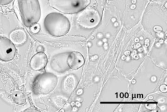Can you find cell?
Masks as SVG:
<instances>
[{
  "label": "cell",
  "mask_w": 167,
  "mask_h": 112,
  "mask_svg": "<svg viewBox=\"0 0 167 112\" xmlns=\"http://www.w3.org/2000/svg\"><path fill=\"white\" fill-rule=\"evenodd\" d=\"M135 80H134V81H133V83H135Z\"/></svg>",
  "instance_id": "obj_50"
},
{
  "label": "cell",
  "mask_w": 167,
  "mask_h": 112,
  "mask_svg": "<svg viewBox=\"0 0 167 112\" xmlns=\"http://www.w3.org/2000/svg\"><path fill=\"white\" fill-rule=\"evenodd\" d=\"M76 100H77L78 101V102H81V101H82L81 99H76Z\"/></svg>",
  "instance_id": "obj_46"
},
{
  "label": "cell",
  "mask_w": 167,
  "mask_h": 112,
  "mask_svg": "<svg viewBox=\"0 0 167 112\" xmlns=\"http://www.w3.org/2000/svg\"><path fill=\"white\" fill-rule=\"evenodd\" d=\"M31 31L35 34L38 33L40 31V26L37 23L34 24L32 26H31Z\"/></svg>",
  "instance_id": "obj_13"
},
{
  "label": "cell",
  "mask_w": 167,
  "mask_h": 112,
  "mask_svg": "<svg viewBox=\"0 0 167 112\" xmlns=\"http://www.w3.org/2000/svg\"><path fill=\"white\" fill-rule=\"evenodd\" d=\"M76 21L82 28L91 29L99 25L100 16L98 11L95 9H84L79 12Z\"/></svg>",
  "instance_id": "obj_5"
},
{
  "label": "cell",
  "mask_w": 167,
  "mask_h": 112,
  "mask_svg": "<svg viewBox=\"0 0 167 112\" xmlns=\"http://www.w3.org/2000/svg\"><path fill=\"white\" fill-rule=\"evenodd\" d=\"M58 83L57 76L50 72L41 73L34 79L31 85L32 92L35 95H44L53 91Z\"/></svg>",
  "instance_id": "obj_3"
},
{
  "label": "cell",
  "mask_w": 167,
  "mask_h": 112,
  "mask_svg": "<svg viewBox=\"0 0 167 112\" xmlns=\"http://www.w3.org/2000/svg\"><path fill=\"white\" fill-rule=\"evenodd\" d=\"M10 40L15 44H23L27 40V36L25 31L22 30H16L13 31L10 35Z\"/></svg>",
  "instance_id": "obj_11"
},
{
  "label": "cell",
  "mask_w": 167,
  "mask_h": 112,
  "mask_svg": "<svg viewBox=\"0 0 167 112\" xmlns=\"http://www.w3.org/2000/svg\"><path fill=\"white\" fill-rule=\"evenodd\" d=\"M114 26L115 27H117L118 26H119V23H117V22H114Z\"/></svg>",
  "instance_id": "obj_35"
},
{
  "label": "cell",
  "mask_w": 167,
  "mask_h": 112,
  "mask_svg": "<svg viewBox=\"0 0 167 112\" xmlns=\"http://www.w3.org/2000/svg\"><path fill=\"white\" fill-rule=\"evenodd\" d=\"M48 63L47 55L44 52H37L31 58L30 60V67L33 70L39 71L45 68Z\"/></svg>",
  "instance_id": "obj_9"
},
{
  "label": "cell",
  "mask_w": 167,
  "mask_h": 112,
  "mask_svg": "<svg viewBox=\"0 0 167 112\" xmlns=\"http://www.w3.org/2000/svg\"><path fill=\"white\" fill-rule=\"evenodd\" d=\"M44 48L43 46H39L37 49V52H44Z\"/></svg>",
  "instance_id": "obj_19"
},
{
  "label": "cell",
  "mask_w": 167,
  "mask_h": 112,
  "mask_svg": "<svg viewBox=\"0 0 167 112\" xmlns=\"http://www.w3.org/2000/svg\"><path fill=\"white\" fill-rule=\"evenodd\" d=\"M44 28L48 34L54 37H61L67 34L71 28L67 17L60 13H50L44 20Z\"/></svg>",
  "instance_id": "obj_1"
},
{
  "label": "cell",
  "mask_w": 167,
  "mask_h": 112,
  "mask_svg": "<svg viewBox=\"0 0 167 112\" xmlns=\"http://www.w3.org/2000/svg\"><path fill=\"white\" fill-rule=\"evenodd\" d=\"M103 47H104V49L107 50L108 48H109V44H108L107 43H103Z\"/></svg>",
  "instance_id": "obj_21"
},
{
  "label": "cell",
  "mask_w": 167,
  "mask_h": 112,
  "mask_svg": "<svg viewBox=\"0 0 167 112\" xmlns=\"http://www.w3.org/2000/svg\"><path fill=\"white\" fill-rule=\"evenodd\" d=\"M131 57L133 58L134 59H137V60H138V59L139 58V57H138V55L137 54V51H134L133 52L131 53Z\"/></svg>",
  "instance_id": "obj_17"
},
{
  "label": "cell",
  "mask_w": 167,
  "mask_h": 112,
  "mask_svg": "<svg viewBox=\"0 0 167 112\" xmlns=\"http://www.w3.org/2000/svg\"><path fill=\"white\" fill-rule=\"evenodd\" d=\"M154 30L155 31V32L157 33H158V32H161V31H163V29H162V28L161 26H155L154 28Z\"/></svg>",
  "instance_id": "obj_18"
},
{
  "label": "cell",
  "mask_w": 167,
  "mask_h": 112,
  "mask_svg": "<svg viewBox=\"0 0 167 112\" xmlns=\"http://www.w3.org/2000/svg\"><path fill=\"white\" fill-rule=\"evenodd\" d=\"M18 3L24 25L30 28L39 22L41 15L39 0H18Z\"/></svg>",
  "instance_id": "obj_2"
},
{
  "label": "cell",
  "mask_w": 167,
  "mask_h": 112,
  "mask_svg": "<svg viewBox=\"0 0 167 112\" xmlns=\"http://www.w3.org/2000/svg\"><path fill=\"white\" fill-rule=\"evenodd\" d=\"M149 44V40L148 39H146L145 41V45L146 46V47H148V45Z\"/></svg>",
  "instance_id": "obj_25"
},
{
  "label": "cell",
  "mask_w": 167,
  "mask_h": 112,
  "mask_svg": "<svg viewBox=\"0 0 167 112\" xmlns=\"http://www.w3.org/2000/svg\"><path fill=\"white\" fill-rule=\"evenodd\" d=\"M149 99H150V100H151V99L152 100V99H153V96H149Z\"/></svg>",
  "instance_id": "obj_48"
},
{
  "label": "cell",
  "mask_w": 167,
  "mask_h": 112,
  "mask_svg": "<svg viewBox=\"0 0 167 112\" xmlns=\"http://www.w3.org/2000/svg\"><path fill=\"white\" fill-rule=\"evenodd\" d=\"M146 107L148 108V110H154L155 109V108H156V105L154 104H147L146 106Z\"/></svg>",
  "instance_id": "obj_16"
},
{
  "label": "cell",
  "mask_w": 167,
  "mask_h": 112,
  "mask_svg": "<svg viewBox=\"0 0 167 112\" xmlns=\"http://www.w3.org/2000/svg\"><path fill=\"white\" fill-rule=\"evenodd\" d=\"M112 22H114V23L115 22H116V19H115V18H112Z\"/></svg>",
  "instance_id": "obj_40"
},
{
  "label": "cell",
  "mask_w": 167,
  "mask_h": 112,
  "mask_svg": "<svg viewBox=\"0 0 167 112\" xmlns=\"http://www.w3.org/2000/svg\"><path fill=\"white\" fill-rule=\"evenodd\" d=\"M76 94H77V95H82V94H83V90L79 89L77 91V93H76Z\"/></svg>",
  "instance_id": "obj_22"
},
{
  "label": "cell",
  "mask_w": 167,
  "mask_h": 112,
  "mask_svg": "<svg viewBox=\"0 0 167 112\" xmlns=\"http://www.w3.org/2000/svg\"><path fill=\"white\" fill-rule=\"evenodd\" d=\"M125 60H126L127 62H129L131 60V58L129 57V56H127L126 58H125Z\"/></svg>",
  "instance_id": "obj_34"
},
{
  "label": "cell",
  "mask_w": 167,
  "mask_h": 112,
  "mask_svg": "<svg viewBox=\"0 0 167 112\" xmlns=\"http://www.w3.org/2000/svg\"><path fill=\"white\" fill-rule=\"evenodd\" d=\"M135 7H136V6L134 5H133L132 6H131V9H134Z\"/></svg>",
  "instance_id": "obj_41"
},
{
  "label": "cell",
  "mask_w": 167,
  "mask_h": 112,
  "mask_svg": "<svg viewBox=\"0 0 167 112\" xmlns=\"http://www.w3.org/2000/svg\"><path fill=\"white\" fill-rule=\"evenodd\" d=\"M75 106L77 107V108H80L81 106V103L79 102L78 101H77V102H75Z\"/></svg>",
  "instance_id": "obj_24"
},
{
  "label": "cell",
  "mask_w": 167,
  "mask_h": 112,
  "mask_svg": "<svg viewBox=\"0 0 167 112\" xmlns=\"http://www.w3.org/2000/svg\"><path fill=\"white\" fill-rule=\"evenodd\" d=\"M63 86H64V91L65 93H72L76 87V79L75 76L70 74L66 77L63 83Z\"/></svg>",
  "instance_id": "obj_10"
},
{
  "label": "cell",
  "mask_w": 167,
  "mask_h": 112,
  "mask_svg": "<svg viewBox=\"0 0 167 112\" xmlns=\"http://www.w3.org/2000/svg\"><path fill=\"white\" fill-rule=\"evenodd\" d=\"M130 54H131V52L129 51H126L125 52L124 55L126 56V57H127V56H129Z\"/></svg>",
  "instance_id": "obj_28"
},
{
  "label": "cell",
  "mask_w": 167,
  "mask_h": 112,
  "mask_svg": "<svg viewBox=\"0 0 167 112\" xmlns=\"http://www.w3.org/2000/svg\"><path fill=\"white\" fill-rule=\"evenodd\" d=\"M151 81L152 82H155L157 81V78L155 76H152L151 78Z\"/></svg>",
  "instance_id": "obj_26"
},
{
  "label": "cell",
  "mask_w": 167,
  "mask_h": 112,
  "mask_svg": "<svg viewBox=\"0 0 167 112\" xmlns=\"http://www.w3.org/2000/svg\"><path fill=\"white\" fill-rule=\"evenodd\" d=\"M161 44L160 43H157L156 44V47H157V48H159L160 47H161Z\"/></svg>",
  "instance_id": "obj_36"
},
{
  "label": "cell",
  "mask_w": 167,
  "mask_h": 112,
  "mask_svg": "<svg viewBox=\"0 0 167 112\" xmlns=\"http://www.w3.org/2000/svg\"><path fill=\"white\" fill-rule=\"evenodd\" d=\"M141 47V44L139 43V42H138V43H137V44H136V45H135L136 49H138L139 47Z\"/></svg>",
  "instance_id": "obj_29"
},
{
  "label": "cell",
  "mask_w": 167,
  "mask_h": 112,
  "mask_svg": "<svg viewBox=\"0 0 167 112\" xmlns=\"http://www.w3.org/2000/svg\"><path fill=\"white\" fill-rule=\"evenodd\" d=\"M92 43H90V42H88V46L89 47H92Z\"/></svg>",
  "instance_id": "obj_38"
},
{
  "label": "cell",
  "mask_w": 167,
  "mask_h": 112,
  "mask_svg": "<svg viewBox=\"0 0 167 112\" xmlns=\"http://www.w3.org/2000/svg\"><path fill=\"white\" fill-rule=\"evenodd\" d=\"M13 0H0V5H6L11 3Z\"/></svg>",
  "instance_id": "obj_14"
},
{
  "label": "cell",
  "mask_w": 167,
  "mask_h": 112,
  "mask_svg": "<svg viewBox=\"0 0 167 112\" xmlns=\"http://www.w3.org/2000/svg\"><path fill=\"white\" fill-rule=\"evenodd\" d=\"M143 39H144V38H143V37H142V36L140 37V38H139V40H143Z\"/></svg>",
  "instance_id": "obj_44"
},
{
  "label": "cell",
  "mask_w": 167,
  "mask_h": 112,
  "mask_svg": "<svg viewBox=\"0 0 167 112\" xmlns=\"http://www.w3.org/2000/svg\"><path fill=\"white\" fill-rule=\"evenodd\" d=\"M159 43H161V44L163 43V40H162V41L161 40V41H159Z\"/></svg>",
  "instance_id": "obj_47"
},
{
  "label": "cell",
  "mask_w": 167,
  "mask_h": 112,
  "mask_svg": "<svg viewBox=\"0 0 167 112\" xmlns=\"http://www.w3.org/2000/svg\"><path fill=\"white\" fill-rule=\"evenodd\" d=\"M97 37L99 38V39H100V38H103V34L102 33H99L97 34Z\"/></svg>",
  "instance_id": "obj_23"
},
{
  "label": "cell",
  "mask_w": 167,
  "mask_h": 112,
  "mask_svg": "<svg viewBox=\"0 0 167 112\" xmlns=\"http://www.w3.org/2000/svg\"><path fill=\"white\" fill-rule=\"evenodd\" d=\"M125 58H126V56H125V55L122 56V57H121V59H122V60H125Z\"/></svg>",
  "instance_id": "obj_39"
},
{
  "label": "cell",
  "mask_w": 167,
  "mask_h": 112,
  "mask_svg": "<svg viewBox=\"0 0 167 112\" xmlns=\"http://www.w3.org/2000/svg\"><path fill=\"white\" fill-rule=\"evenodd\" d=\"M157 36L159 37L160 38H163V37H164V34H163L162 33V31H161V32H158L157 33Z\"/></svg>",
  "instance_id": "obj_20"
},
{
  "label": "cell",
  "mask_w": 167,
  "mask_h": 112,
  "mask_svg": "<svg viewBox=\"0 0 167 112\" xmlns=\"http://www.w3.org/2000/svg\"><path fill=\"white\" fill-rule=\"evenodd\" d=\"M159 89L160 90H161V92L163 93H166L167 92V87H166V85H162L160 86L159 87Z\"/></svg>",
  "instance_id": "obj_15"
},
{
  "label": "cell",
  "mask_w": 167,
  "mask_h": 112,
  "mask_svg": "<svg viewBox=\"0 0 167 112\" xmlns=\"http://www.w3.org/2000/svg\"><path fill=\"white\" fill-rule=\"evenodd\" d=\"M99 78L98 76H96V77H95V78H94V79H93V80H94V81L95 82H99Z\"/></svg>",
  "instance_id": "obj_27"
},
{
  "label": "cell",
  "mask_w": 167,
  "mask_h": 112,
  "mask_svg": "<svg viewBox=\"0 0 167 112\" xmlns=\"http://www.w3.org/2000/svg\"><path fill=\"white\" fill-rule=\"evenodd\" d=\"M12 98L14 102L17 104L22 105L25 104L26 102V98L25 95H24V94L20 91L14 93L12 95Z\"/></svg>",
  "instance_id": "obj_12"
},
{
  "label": "cell",
  "mask_w": 167,
  "mask_h": 112,
  "mask_svg": "<svg viewBox=\"0 0 167 112\" xmlns=\"http://www.w3.org/2000/svg\"><path fill=\"white\" fill-rule=\"evenodd\" d=\"M90 3V0H48L51 7L65 14H75L82 11Z\"/></svg>",
  "instance_id": "obj_4"
},
{
  "label": "cell",
  "mask_w": 167,
  "mask_h": 112,
  "mask_svg": "<svg viewBox=\"0 0 167 112\" xmlns=\"http://www.w3.org/2000/svg\"><path fill=\"white\" fill-rule=\"evenodd\" d=\"M92 60H97V58H98V56H97V55L93 56V57H92Z\"/></svg>",
  "instance_id": "obj_30"
},
{
  "label": "cell",
  "mask_w": 167,
  "mask_h": 112,
  "mask_svg": "<svg viewBox=\"0 0 167 112\" xmlns=\"http://www.w3.org/2000/svg\"><path fill=\"white\" fill-rule=\"evenodd\" d=\"M110 37V34H106V38H107V39H108V38Z\"/></svg>",
  "instance_id": "obj_42"
},
{
  "label": "cell",
  "mask_w": 167,
  "mask_h": 112,
  "mask_svg": "<svg viewBox=\"0 0 167 112\" xmlns=\"http://www.w3.org/2000/svg\"><path fill=\"white\" fill-rule=\"evenodd\" d=\"M136 3V0H133V3Z\"/></svg>",
  "instance_id": "obj_49"
},
{
  "label": "cell",
  "mask_w": 167,
  "mask_h": 112,
  "mask_svg": "<svg viewBox=\"0 0 167 112\" xmlns=\"http://www.w3.org/2000/svg\"><path fill=\"white\" fill-rule=\"evenodd\" d=\"M69 52H61L54 55L50 60L52 69L57 73H65L70 69L67 64Z\"/></svg>",
  "instance_id": "obj_7"
},
{
  "label": "cell",
  "mask_w": 167,
  "mask_h": 112,
  "mask_svg": "<svg viewBox=\"0 0 167 112\" xmlns=\"http://www.w3.org/2000/svg\"><path fill=\"white\" fill-rule=\"evenodd\" d=\"M139 41H140L139 38H135V39H134V41L136 42V43H138Z\"/></svg>",
  "instance_id": "obj_37"
},
{
  "label": "cell",
  "mask_w": 167,
  "mask_h": 112,
  "mask_svg": "<svg viewBox=\"0 0 167 112\" xmlns=\"http://www.w3.org/2000/svg\"><path fill=\"white\" fill-rule=\"evenodd\" d=\"M16 52L15 45L9 38L0 36V60L9 62L13 60Z\"/></svg>",
  "instance_id": "obj_6"
},
{
  "label": "cell",
  "mask_w": 167,
  "mask_h": 112,
  "mask_svg": "<svg viewBox=\"0 0 167 112\" xmlns=\"http://www.w3.org/2000/svg\"><path fill=\"white\" fill-rule=\"evenodd\" d=\"M97 45H98L99 46H102V45H103V42L102 41H99L98 43H97Z\"/></svg>",
  "instance_id": "obj_32"
},
{
  "label": "cell",
  "mask_w": 167,
  "mask_h": 112,
  "mask_svg": "<svg viewBox=\"0 0 167 112\" xmlns=\"http://www.w3.org/2000/svg\"><path fill=\"white\" fill-rule=\"evenodd\" d=\"M102 41L103 42V43H107V42H108V39H107V38H106V37L103 38Z\"/></svg>",
  "instance_id": "obj_33"
},
{
  "label": "cell",
  "mask_w": 167,
  "mask_h": 112,
  "mask_svg": "<svg viewBox=\"0 0 167 112\" xmlns=\"http://www.w3.org/2000/svg\"><path fill=\"white\" fill-rule=\"evenodd\" d=\"M71 106H72V107H75V102H72V103H71Z\"/></svg>",
  "instance_id": "obj_43"
},
{
  "label": "cell",
  "mask_w": 167,
  "mask_h": 112,
  "mask_svg": "<svg viewBox=\"0 0 167 112\" xmlns=\"http://www.w3.org/2000/svg\"><path fill=\"white\" fill-rule=\"evenodd\" d=\"M143 51H144V49L142 48V47H139L138 49V51L139 52H143Z\"/></svg>",
  "instance_id": "obj_31"
},
{
  "label": "cell",
  "mask_w": 167,
  "mask_h": 112,
  "mask_svg": "<svg viewBox=\"0 0 167 112\" xmlns=\"http://www.w3.org/2000/svg\"><path fill=\"white\" fill-rule=\"evenodd\" d=\"M85 62L83 55L79 52L72 51L69 52L67 57V64L70 69L76 70L81 68Z\"/></svg>",
  "instance_id": "obj_8"
},
{
  "label": "cell",
  "mask_w": 167,
  "mask_h": 112,
  "mask_svg": "<svg viewBox=\"0 0 167 112\" xmlns=\"http://www.w3.org/2000/svg\"><path fill=\"white\" fill-rule=\"evenodd\" d=\"M73 110H75V111H76V110H77V107H76V108H73Z\"/></svg>",
  "instance_id": "obj_45"
}]
</instances>
